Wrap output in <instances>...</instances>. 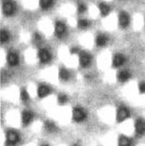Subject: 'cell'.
Masks as SVG:
<instances>
[{"label":"cell","mask_w":145,"mask_h":146,"mask_svg":"<svg viewBox=\"0 0 145 146\" xmlns=\"http://www.w3.org/2000/svg\"><path fill=\"white\" fill-rule=\"evenodd\" d=\"M86 118V113L83 110L76 108L73 110V119L76 122H81L83 121Z\"/></svg>","instance_id":"1"},{"label":"cell","mask_w":145,"mask_h":146,"mask_svg":"<svg viewBox=\"0 0 145 146\" xmlns=\"http://www.w3.org/2000/svg\"><path fill=\"white\" fill-rule=\"evenodd\" d=\"M3 12L5 15H11L15 13V5L11 0H5L3 3Z\"/></svg>","instance_id":"2"},{"label":"cell","mask_w":145,"mask_h":146,"mask_svg":"<svg viewBox=\"0 0 145 146\" xmlns=\"http://www.w3.org/2000/svg\"><path fill=\"white\" fill-rule=\"evenodd\" d=\"M129 117V110L124 107H121L117 111V119L118 122H122Z\"/></svg>","instance_id":"3"},{"label":"cell","mask_w":145,"mask_h":146,"mask_svg":"<svg viewBox=\"0 0 145 146\" xmlns=\"http://www.w3.org/2000/svg\"><path fill=\"white\" fill-rule=\"evenodd\" d=\"M80 64L81 66H88L90 65V63H91V56L86 53V52H81L80 53Z\"/></svg>","instance_id":"4"},{"label":"cell","mask_w":145,"mask_h":146,"mask_svg":"<svg viewBox=\"0 0 145 146\" xmlns=\"http://www.w3.org/2000/svg\"><path fill=\"white\" fill-rule=\"evenodd\" d=\"M19 141V135L15 131H8L6 135V142L7 143L15 144Z\"/></svg>","instance_id":"5"},{"label":"cell","mask_w":145,"mask_h":146,"mask_svg":"<svg viewBox=\"0 0 145 146\" xmlns=\"http://www.w3.org/2000/svg\"><path fill=\"white\" fill-rule=\"evenodd\" d=\"M135 130L138 135H143L145 133V122L143 119H137L135 122Z\"/></svg>","instance_id":"6"},{"label":"cell","mask_w":145,"mask_h":146,"mask_svg":"<svg viewBox=\"0 0 145 146\" xmlns=\"http://www.w3.org/2000/svg\"><path fill=\"white\" fill-rule=\"evenodd\" d=\"M119 23L122 27L125 28L128 26L129 24V15H127V13L125 12H121L119 15Z\"/></svg>","instance_id":"7"},{"label":"cell","mask_w":145,"mask_h":146,"mask_svg":"<svg viewBox=\"0 0 145 146\" xmlns=\"http://www.w3.org/2000/svg\"><path fill=\"white\" fill-rule=\"evenodd\" d=\"M39 58H40V62L46 63V62L49 61V59H50V54L47 49L41 48L39 51Z\"/></svg>","instance_id":"8"},{"label":"cell","mask_w":145,"mask_h":146,"mask_svg":"<svg viewBox=\"0 0 145 146\" xmlns=\"http://www.w3.org/2000/svg\"><path fill=\"white\" fill-rule=\"evenodd\" d=\"M49 92H50V90L48 86L40 85L39 88H38V96H39L40 98H44L49 93Z\"/></svg>","instance_id":"9"},{"label":"cell","mask_w":145,"mask_h":146,"mask_svg":"<svg viewBox=\"0 0 145 146\" xmlns=\"http://www.w3.org/2000/svg\"><path fill=\"white\" fill-rule=\"evenodd\" d=\"M7 62L8 64L11 66H16L18 64V56L14 53V52H11L7 55Z\"/></svg>","instance_id":"10"},{"label":"cell","mask_w":145,"mask_h":146,"mask_svg":"<svg viewBox=\"0 0 145 146\" xmlns=\"http://www.w3.org/2000/svg\"><path fill=\"white\" fill-rule=\"evenodd\" d=\"M124 60L125 58L122 54H117L114 56V59H113V65H114V66H119L124 64Z\"/></svg>","instance_id":"11"},{"label":"cell","mask_w":145,"mask_h":146,"mask_svg":"<svg viewBox=\"0 0 145 146\" xmlns=\"http://www.w3.org/2000/svg\"><path fill=\"white\" fill-rule=\"evenodd\" d=\"M31 119H32V114H31L30 111H24V112H23L22 120H23V125H28L31 121Z\"/></svg>","instance_id":"12"},{"label":"cell","mask_w":145,"mask_h":146,"mask_svg":"<svg viewBox=\"0 0 145 146\" xmlns=\"http://www.w3.org/2000/svg\"><path fill=\"white\" fill-rule=\"evenodd\" d=\"M65 31H66V28H65L64 23H61V22H58L56 23V34L61 36L63 33H65Z\"/></svg>","instance_id":"13"},{"label":"cell","mask_w":145,"mask_h":146,"mask_svg":"<svg viewBox=\"0 0 145 146\" xmlns=\"http://www.w3.org/2000/svg\"><path fill=\"white\" fill-rule=\"evenodd\" d=\"M117 77L120 82H126L130 78V73L128 71H121L118 74Z\"/></svg>","instance_id":"14"},{"label":"cell","mask_w":145,"mask_h":146,"mask_svg":"<svg viewBox=\"0 0 145 146\" xmlns=\"http://www.w3.org/2000/svg\"><path fill=\"white\" fill-rule=\"evenodd\" d=\"M118 143H119V145H121V146H129L132 144V140L126 136L122 135L120 138H119Z\"/></svg>","instance_id":"15"},{"label":"cell","mask_w":145,"mask_h":146,"mask_svg":"<svg viewBox=\"0 0 145 146\" xmlns=\"http://www.w3.org/2000/svg\"><path fill=\"white\" fill-rule=\"evenodd\" d=\"M99 10H100V14L102 16H106L109 15V13L110 11V8L109 5H107L106 4L101 3L99 5Z\"/></svg>","instance_id":"16"},{"label":"cell","mask_w":145,"mask_h":146,"mask_svg":"<svg viewBox=\"0 0 145 146\" xmlns=\"http://www.w3.org/2000/svg\"><path fill=\"white\" fill-rule=\"evenodd\" d=\"M96 43L98 46H104L107 43V37L105 35H99L96 39Z\"/></svg>","instance_id":"17"},{"label":"cell","mask_w":145,"mask_h":146,"mask_svg":"<svg viewBox=\"0 0 145 146\" xmlns=\"http://www.w3.org/2000/svg\"><path fill=\"white\" fill-rule=\"evenodd\" d=\"M40 3L43 9H48L53 5V0H40Z\"/></svg>","instance_id":"18"},{"label":"cell","mask_w":145,"mask_h":146,"mask_svg":"<svg viewBox=\"0 0 145 146\" xmlns=\"http://www.w3.org/2000/svg\"><path fill=\"white\" fill-rule=\"evenodd\" d=\"M59 77L62 80H67L69 78V72L66 70V69H60L59 71Z\"/></svg>","instance_id":"19"},{"label":"cell","mask_w":145,"mask_h":146,"mask_svg":"<svg viewBox=\"0 0 145 146\" xmlns=\"http://www.w3.org/2000/svg\"><path fill=\"white\" fill-rule=\"evenodd\" d=\"M8 39H9V34H8V33L6 31H5V30H2L1 31V42L2 43L6 42V41L8 40Z\"/></svg>","instance_id":"20"},{"label":"cell","mask_w":145,"mask_h":146,"mask_svg":"<svg viewBox=\"0 0 145 146\" xmlns=\"http://www.w3.org/2000/svg\"><path fill=\"white\" fill-rule=\"evenodd\" d=\"M58 102L60 104H63V103H65L67 101V97H66V94H63V93H60L58 95Z\"/></svg>","instance_id":"21"},{"label":"cell","mask_w":145,"mask_h":146,"mask_svg":"<svg viewBox=\"0 0 145 146\" xmlns=\"http://www.w3.org/2000/svg\"><path fill=\"white\" fill-rule=\"evenodd\" d=\"M45 128L48 131H54L56 129V126L53 123L47 121V122H45Z\"/></svg>","instance_id":"22"},{"label":"cell","mask_w":145,"mask_h":146,"mask_svg":"<svg viewBox=\"0 0 145 146\" xmlns=\"http://www.w3.org/2000/svg\"><path fill=\"white\" fill-rule=\"evenodd\" d=\"M78 26L79 28H86L89 26V22H88L87 20H79L78 22Z\"/></svg>","instance_id":"23"},{"label":"cell","mask_w":145,"mask_h":146,"mask_svg":"<svg viewBox=\"0 0 145 146\" xmlns=\"http://www.w3.org/2000/svg\"><path fill=\"white\" fill-rule=\"evenodd\" d=\"M21 99H22L23 101H24V102L29 100V95H28L27 92L25 90H23L22 92H21Z\"/></svg>","instance_id":"24"},{"label":"cell","mask_w":145,"mask_h":146,"mask_svg":"<svg viewBox=\"0 0 145 146\" xmlns=\"http://www.w3.org/2000/svg\"><path fill=\"white\" fill-rule=\"evenodd\" d=\"M85 9H86V7H85L84 5L79 4V5H78V11H79V13H83L85 11Z\"/></svg>","instance_id":"25"},{"label":"cell","mask_w":145,"mask_h":146,"mask_svg":"<svg viewBox=\"0 0 145 146\" xmlns=\"http://www.w3.org/2000/svg\"><path fill=\"white\" fill-rule=\"evenodd\" d=\"M139 90L141 92H145V82H142V84H140L139 85Z\"/></svg>","instance_id":"26"},{"label":"cell","mask_w":145,"mask_h":146,"mask_svg":"<svg viewBox=\"0 0 145 146\" xmlns=\"http://www.w3.org/2000/svg\"><path fill=\"white\" fill-rule=\"evenodd\" d=\"M76 51H77V49H76V48H72V49H71V53H72V54H73V53H75Z\"/></svg>","instance_id":"27"}]
</instances>
